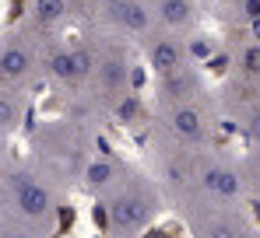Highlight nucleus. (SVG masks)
Wrapping results in <instances>:
<instances>
[{"mask_svg": "<svg viewBox=\"0 0 260 238\" xmlns=\"http://www.w3.org/2000/svg\"><path fill=\"white\" fill-rule=\"evenodd\" d=\"M28 53L21 49V46H7L4 53H0V77L4 81H25L28 77Z\"/></svg>", "mask_w": 260, "mask_h": 238, "instance_id": "4", "label": "nucleus"}, {"mask_svg": "<svg viewBox=\"0 0 260 238\" xmlns=\"http://www.w3.org/2000/svg\"><path fill=\"white\" fill-rule=\"evenodd\" d=\"M49 74H53L56 81H63V84L78 81V70H74V60H71V53H56V56L49 60Z\"/></svg>", "mask_w": 260, "mask_h": 238, "instance_id": "8", "label": "nucleus"}, {"mask_svg": "<svg viewBox=\"0 0 260 238\" xmlns=\"http://www.w3.org/2000/svg\"><path fill=\"white\" fill-rule=\"evenodd\" d=\"M102 77H106V84H120L123 81V67L120 63H106L102 67Z\"/></svg>", "mask_w": 260, "mask_h": 238, "instance_id": "14", "label": "nucleus"}, {"mask_svg": "<svg viewBox=\"0 0 260 238\" xmlns=\"http://www.w3.org/2000/svg\"><path fill=\"white\" fill-rule=\"evenodd\" d=\"M11 238H28V235H11Z\"/></svg>", "mask_w": 260, "mask_h": 238, "instance_id": "17", "label": "nucleus"}, {"mask_svg": "<svg viewBox=\"0 0 260 238\" xmlns=\"http://www.w3.org/2000/svg\"><path fill=\"white\" fill-rule=\"evenodd\" d=\"M113 179V165L109 161H95V165H88V182L91 186H106Z\"/></svg>", "mask_w": 260, "mask_h": 238, "instance_id": "11", "label": "nucleus"}, {"mask_svg": "<svg viewBox=\"0 0 260 238\" xmlns=\"http://www.w3.org/2000/svg\"><path fill=\"white\" fill-rule=\"evenodd\" d=\"M67 14V0H36V18L43 25H53Z\"/></svg>", "mask_w": 260, "mask_h": 238, "instance_id": "9", "label": "nucleus"}, {"mask_svg": "<svg viewBox=\"0 0 260 238\" xmlns=\"http://www.w3.org/2000/svg\"><path fill=\"white\" fill-rule=\"evenodd\" d=\"M162 18L169 25H186L190 21V4L186 0H162Z\"/></svg>", "mask_w": 260, "mask_h": 238, "instance_id": "10", "label": "nucleus"}, {"mask_svg": "<svg viewBox=\"0 0 260 238\" xmlns=\"http://www.w3.org/2000/svg\"><path fill=\"white\" fill-rule=\"evenodd\" d=\"M243 14L253 18V21H260V0H243Z\"/></svg>", "mask_w": 260, "mask_h": 238, "instance_id": "15", "label": "nucleus"}, {"mask_svg": "<svg viewBox=\"0 0 260 238\" xmlns=\"http://www.w3.org/2000/svg\"><path fill=\"white\" fill-rule=\"evenodd\" d=\"M148 214H151V207L141 196H120L113 203V228L123 231V235H130V231H137V228L148 221Z\"/></svg>", "mask_w": 260, "mask_h": 238, "instance_id": "2", "label": "nucleus"}, {"mask_svg": "<svg viewBox=\"0 0 260 238\" xmlns=\"http://www.w3.org/2000/svg\"><path fill=\"white\" fill-rule=\"evenodd\" d=\"M173 130H176V137H183V140H197V137L204 133L201 116H197L193 109H176L173 112Z\"/></svg>", "mask_w": 260, "mask_h": 238, "instance_id": "7", "label": "nucleus"}, {"mask_svg": "<svg viewBox=\"0 0 260 238\" xmlns=\"http://www.w3.org/2000/svg\"><path fill=\"white\" fill-rule=\"evenodd\" d=\"M14 119H18V109H14V102H11V98H0V130L14 126Z\"/></svg>", "mask_w": 260, "mask_h": 238, "instance_id": "12", "label": "nucleus"}, {"mask_svg": "<svg viewBox=\"0 0 260 238\" xmlns=\"http://www.w3.org/2000/svg\"><path fill=\"white\" fill-rule=\"evenodd\" d=\"M250 137H253V140L260 144V112L253 116V123H250Z\"/></svg>", "mask_w": 260, "mask_h": 238, "instance_id": "16", "label": "nucleus"}, {"mask_svg": "<svg viewBox=\"0 0 260 238\" xmlns=\"http://www.w3.org/2000/svg\"><path fill=\"white\" fill-rule=\"evenodd\" d=\"M109 14L116 25H123L130 32H144L148 28V14L134 4V0H109Z\"/></svg>", "mask_w": 260, "mask_h": 238, "instance_id": "3", "label": "nucleus"}, {"mask_svg": "<svg viewBox=\"0 0 260 238\" xmlns=\"http://www.w3.org/2000/svg\"><path fill=\"white\" fill-rule=\"evenodd\" d=\"M151 67L162 70V74H173L179 67V46L173 39H158L151 46Z\"/></svg>", "mask_w": 260, "mask_h": 238, "instance_id": "6", "label": "nucleus"}, {"mask_svg": "<svg viewBox=\"0 0 260 238\" xmlns=\"http://www.w3.org/2000/svg\"><path fill=\"white\" fill-rule=\"evenodd\" d=\"M204 186H208L211 193H218V196H239V189H243L239 175L229 172V168H211V172L204 175Z\"/></svg>", "mask_w": 260, "mask_h": 238, "instance_id": "5", "label": "nucleus"}, {"mask_svg": "<svg viewBox=\"0 0 260 238\" xmlns=\"http://www.w3.org/2000/svg\"><path fill=\"white\" fill-rule=\"evenodd\" d=\"M11 193H14V203H18V210L21 214H28V217H43L46 210H49V193H46L39 182H32L28 175H14L11 179Z\"/></svg>", "mask_w": 260, "mask_h": 238, "instance_id": "1", "label": "nucleus"}, {"mask_svg": "<svg viewBox=\"0 0 260 238\" xmlns=\"http://www.w3.org/2000/svg\"><path fill=\"white\" fill-rule=\"evenodd\" d=\"M243 67H246L250 74H260V46H250V49L243 53Z\"/></svg>", "mask_w": 260, "mask_h": 238, "instance_id": "13", "label": "nucleus"}]
</instances>
